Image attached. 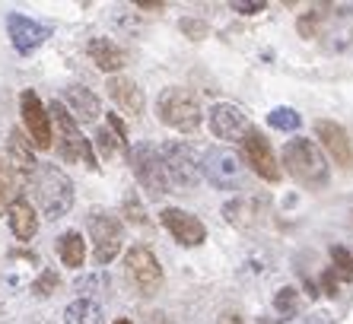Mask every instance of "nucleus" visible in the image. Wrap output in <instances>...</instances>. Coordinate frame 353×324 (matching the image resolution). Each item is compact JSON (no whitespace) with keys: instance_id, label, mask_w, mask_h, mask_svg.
I'll list each match as a JSON object with an SVG mask.
<instances>
[{"instance_id":"nucleus-12","label":"nucleus","mask_w":353,"mask_h":324,"mask_svg":"<svg viewBox=\"0 0 353 324\" xmlns=\"http://www.w3.org/2000/svg\"><path fill=\"white\" fill-rule=\"evenodd\" d=\"M207 121H210V134L216 140H242L252 130L248 114L242 112L232 102H216L210 112H207Z\"/></svg>"},{"instance_id":"nucleus-15","label":"nucleus","mask_w":353,"mask_h":324,"mask_svg":"<svg viewBox=\"0 0 353 324\" xmlns=\"http://www.w3.org/2000/svg\"><path fill=\"white\" fill-rule=\"evenodd\" d=\"M7 32H10V41H13V48H17L19 54H32L41 41L51 35V29L35 23V19H29V17H23V13H10Z\"/></svg>"},{"instance_id":"nucleus-1","label":"nucleus","mask_w":353,"mask_h":324,"mask_svg":"<svg viewBox=\"0 0 353 324\" xmlns=\"http://www.w3.org/2000/svg\"><path fill=\"white\" fill-rule=\"evenodd\" d=\"M283 165L303 188L319 191V188L328 185V159L321 156L319 143L309 137H296L283 146Z\"/></svg>"},{"instance_id":"nucleus-25","label":"nucleus","mask_w":353,"mask_h":324,"mask_svg":"<svg viewBox=\"0 0 353 324\" xmlns=\"http://www.w3.org/2000/svg\"><path fill=\"white\" fill-rule=\"evenodd\" d=\"M226 219H230L232 226H239V229H245V226H252L255 223V203L252 201H232V203H226Z\"/></svg>"},{"instance_id":"nucleus-16","label":"nucleus","mask_w":353,"mask_h":324,"mask_svg":"<svg viewBox=\"0 0 353 324\" xmlns=\"http://www.w3.org/2000/svg\"><path fill=\"white\" fill-rule=\"evenodd\" d=\"M64 108H70V118L77 124H92L102 118V105H99L96 92L86 90V86H67Z\"/></svg>"},{"instance_id":"nucleus-7","label":"nucleus","mask_w":353,"mask_h":324,"mask_svg":"<svg viewBox=\"0 0 353 324\" xmlns=\"http://www.w3.org/2000/svg\"><path fill=\"white\" fill-rule=\"evenodd\" d=\"M201 172L204 179L210 181L220 191H242L245 188V169H242V159L230 150H207L204 159H201Z\"/></svg>"},{"instance_id":"nucleus-40","label":"nucleus","mask_w":353,"mask_h":324,"mask_svg":"<svg viewBox=\"0 0 353 324\" xmlns=\"http://www.w3.org/2000/svg\"><path fill=\"white\" fill-rule=\"evenodd\" d=\"M3 210H7V207H3V201H0V216H3Z\"/></svg>"},{"instance_id":"nucleus-39","label":"nucleus","mask_w":353,"mask_h":324,"mask_svg":"<svg viewBox=\"0 0 353 324\" xmlns=\"http://www.w3.org/2000/svg\"><path fill=\"white\" fill-rule=\"evenodd\" d=\"M115 324H134V321H131V318H118Z\"/></svg>"},{"instance_id":"nucleus-13","label":"nucleus","mask_w":353,"mask_h":324,"mask_svg":"<svg viewBox=\"0 0 353 324\" xmlns=\"http://www.w3.org/2000/svg\"><path fill=\"white\" fill-rule=\"evenodd\" d=\"M159 219H163V226L169 229V235H172L179 245H185V248H194V245H201L207 239L204 223H201L194 213L181 210V207H165V210L159 213Z\"/></svg>"},{"instance_id":"nucleus-4","label":"nucleus","mask_w":353,"mask_h":324,"mask_svg":"<svg viewBox=\"0 0 353 324\" xmlns=\"http://www.w3.org/2000/svg\"><path fill=\"white\" fill-rule=\"evenodd\" d=\"M157 114L165 128L181 130V134H191V130L201 128V102L194 99V92L181 90V86H169V90L159 92L157 99Z\"/></svg>"},{"instance_id":"nucleus-27","label":"nucleus","mask_w":353,"mask_h":324,"mask_svg":"<svg viewBox=\"0 0 353 324\" xmlns=\"http://www.w3.org/2000/svg\"><path fill=\"white\" fill-rule=\"evenodd\" d=\"M296 308H299V292H296V286H283V290H277V296H274V312L283 318H293Z\"/></svg>"},{"instance_id":"nucleus-2","label":"nucleus","mask_w":353,"mask_h":324,"mask_svg":"<svg viewBox=\"0 0 353 324\" xmlns=\"http://www.w3.org/2000/svg\"><path fill=\"white\" fill-rule=\"evenodd\" d=\"M29 179H32V194L39 201L41 213L48 219L67 216V210L74 207V181L67 179L58 165H39Z\"/></svg>"},{"instance_id":"nucleus-31","label":"nucleus","mask_w":353,"mask_h":324,"mask_svg":"<svg viewBox=\"0 0 353 324\" xmlns=\"http://www.w3.org/2000/svg\"><path fill=\"white\" fill-rule=\"evenodd\" d=\"M58 286H61V276L54 274V270H41V276L32 283V292L39 296V299H45V296H51Z\"/></svg>"},{"instance_id":"nucleus-14","label":"nucleus","mask_w":353,"mask_h":324,"mask_svg":"<svg viewBox=\"0 0 353 324\" xmlns=\"http://www.w3.org/2000/svg\"><path fill=\"white\" fill-rule=\"evenodd\" d=\"M315 137L321 140V146L328 150V156L341 165V169H353V140L337 121L319 118L315 121Z\"/></svg>"},{"instance_id":"nucleus-21","label":"nucleus","mask_w":353,"mask_h":324,"mask_svg":"<svg viewBox=\"0 0 353 324\" xmlns=\"http://www.w3.org/2000/svg\"><path fill=\"white\" fill-rule=\"evenodd\" d=\"M328 17H331V3H315L296 19V32L303 39H321L325 35V26H328Z\"/></svg>"},{"instance_id":"nucleus-26","label":"nucleus","mask_w":353,"mask_h":324,"mask_svg":"<svg viewBox=\"0 0 353 324\" xmlns=\"http://www.w3.org/2000/svg\"><path fill=\"white\" fill-rule=\"evenodd\" d=\"M299 121H303V118H299V112H296V108H271V112H268V124H271L274 130H296L299 128Z\"/></svg>"},{"instance_id":"nucleus-20","label":"nucleus","mask_w":353,"mask_h":324,"mask_svg":"<svg viewBox=\"0 0 353 324\" xmlns=\"http://www.w3.org/2000/svg\"><path fill=\"white\" fill-rule=\"evenodd\" d=\"M90 54H92V64H96L99 70H105V73H115V70L124 67V51L108 39H92L90 41Z\"/></svg>"},{"instance_id":"nucleus-30","label":"nucleus","mask_w":353,"mask_h":324,"mask_svg":"<svg viewBox=\"0 0 353 324\" xmlns=\"http://www.w3.org/2000/svg\"><path fill=\"white\" fill-rule=\"evenodd\" d=\"M124 216H128V223H134V226H150L147 213H143V207H140L137 194H124Z\"/></svg>"},{"instance_id":"nucleus-35","label":"nucleus","mask_w":353,"mask_h":324,"mask_svg":"<svg viewBox=\"0 0 353 324\" xmlns=\"http://www.w3.org/2000/svg\"><path fill=\"white\" fill-rule=\"evenodd\" d=\"M337 280H341V276H337L331 267L321 270V290H325V296H331V299L337 296Z\"/></svg>"},{"instance_id":"nucleus-17","label":"nucleus","mask_w":353,"mask_h":324,"mask_svg":"<svg viewBox=\"0 0 353 324\" xmlns=\"http://www.w3.org/2000/svg\"><path fill=\"white\" fill-rule=\"evenodd\" d=\"M105 90H108L112 102H115L121 112H128V114H140V112H143V90H140L131 77H121V73L108 77Z\"/></svg>"},{"instance_id":"nucleus-8","label":"nucleus","mask_w":353,"mask_h":324,"mask_svg":"<svg viewBox=\"0 0 353 324\" xmlns=\"http://www.w3.org/2000/svg\"><path fill=\"white\" fill-rule=\"evenodd\" d=\"M124 270H128V280L140 296H157L163 290V267H159L157 254L150 252L147 245H134L128 258H124Z\"/></svg>"},{"instance_id":"nucleus-38","label":"nucleus","mask_w":353,"mask_h":324,"mask_svg":"<svg viewBox=\"0 0 353 324\" xmlns=\"http://www.w3.org/2000/svg\"><path fill=\"white\" fill-rule=\"evenodd\" d=\"M220 324H242V318H239L236 312H230V315H223V318H220Z\"/></svg>"},{"instance_id":"nucleus-23","label":"nucleus","mask_w":353,"mask_h":324,"mask_svg":"<svg viewBox=\"0 0 353 324\" xmlns=\"http://www.w3.org/2000/svg\"><path fill=\"white\" fill-rule=\"evenodd\" d=\"M64 324H99V308L90 299H77L67 305Z\"/></svg>"},{"instance_id":"nucleus-32","label":"nucleus","mask_w":353,"mask_h":324,"mask_svg":"<svg viewBox=\"0 0 353 324\" xmlns=\"http://www.w3.org/2000/svg\"><path fill=\"white\" fill-rule=\"evenodd\" d=\"M96 143H99V150H102L105 156H115L118 150H124V146L118 143V137H115V134H112L108 128H102V130L96 134Z\"/></svg>"},{"instance_id":"nucleus-19","label":"nucleus","mask_w":353,"mask_h":324,"mask_svg":"<svg viewBox=\"0 0 353 324\" xmlns=\"http://www.w3.org/2000/svg\"><path fill=\"white\" fill-rule=\"evenodd\" d=\"M7 216H10V229L17 235L19 242H29L35 232H39V216H35V207L29 201H13L7 207Z\"/></svg>"},{"instance_id":"nucleus-18","label":"nucleus","mask_w":353,"mask_h":324,"mask_svg":"<svg viewBox=\"0 0 353 324\" xmlns=\"http://www.w3.org/2000/svg\"><path fill=\"white\" fill-rule=\"evenodd\" d=\"M7 156H10V165H17V169L26 172V175H32V172L39 169L35 146L29 143V137H26L19 128L10 130V137H7Z\"/></svg>"},{"instance_id":"nucleus-29","label":"nucleus","mask_w":353,"mask_h":324,"mask_svg":"<svg viewBox=\"0 0 353 324\" xmlns=\"http://www.w3.org/2000/svg\"><path fill=\"white\" fill-rule=\"evenodd\" d=\"M179 29H181V35H185V39H191V41H201V39H207V35H210V26H207L204 19H194V17L179 19Z\"/></svg>"},{"instance_id":"nucleus-22","label":"nucleus","mask_w":353,"mask_h":324,"mask_svg":"<svg viewBox=\"0 0 353 324\" xmlns=\"http://www.w3.org/2000/svg\"><path fill=\"white\" fill-rule=\"evenodd\" d=\"M58 258H61V264L70 270L83 267V261H86V242H83L80 232L70 229V232L58 235Z\"/></svg>"},{"instance_id":"nucleus-36","label":"nucleus","mask_w":353,"mask_h":324,"mask_svg":"<svg viewBox=\"0 0 353 324\" xmlns=\"http://www.w3.org/2000/svg\"><path fill=\"white\" fill-rule=\"evenodd\" d=\"M143 324H175V321H172L169 315H165V312H159V308H157V312H150L147 321H143Z\"/></svg>"},{"instance_id":"nucleus-11","label":"nucleus","mask_w":353,"mask_h":324,"mask_svg":"<svg viewBox=\"0 0 353 324\" xmlns=\"http://www.w3.org/2000/svg\"><path fill=\"white\" fill-rule=\"evenodd\" d=\"M242 150H245V162L252 165V172H255L258 179L264 181H280V165H277V156H274L271 150V140L264 137L258 128H252L242 137Z\"/></svg>"},{"instance_id":"nucleus-10","label":"nucleus","mask_w":353,"mask_h":324,"mask_svg":"<svg viewBox=\"0 0 353 324\" xmlns=\"http://www.w3.org/2000/svg\"><path fill=\"white\" fill-rule=\"evenodd\" d=\"M90 239H92V254H96V261L99 264H108V261H115L118 252H121L124 229L115 216L96 213V216H90Z\"/></svg>"},{"instance_id":"nucleus-37","label":"nucleus","mask_w":353,"mask_h":324,"mask_svg":"<svg viewBox=\"0 0 353 324\" xmlns=\"http://www.w3.org/2000/svg\"><path fill=\"white\" fill-rule=\"evenodd\" d=\"M137 7L140 10H165V3H159V0H157V3H153V0H140Z\"/></svg>"},{"instance_id":"nucleus-34","label":"nucleus","mask_w":353,"mask_h":324,"mask_svg":"<svg viewBox=\"0 0 353 324\" xmlns=\"http://www.w3.org/2000/svg\"><path fill=\"white\" fill-rule=\"evenodd\" d=\"M232 10H236V13H242V17H255V13L268 10V3H264V0H236V3H232Z\"/></svg>"},{"instance_id":"nucleus-6","label":"nucleus","mask_w":353,"mask_h":324,"mask_svg":"<svg viewBox=\"0 0 353 324\" xmlns=\"http://www.w3.org/2000/svg\"><path fill=\"white\" fill-rule=\"evenodd\" d=\"M128 162H131V172L137 185L147 191L150 197H163L169 191V175L163 169V159L150 143H137L128 150Z\"/></svg>"},{"instance_id":"nucleus-33","label":"nucleus","mask_w":353,"mask_h":324,"mask_svg":"<svg viewBox=\"0 0 353 324\" xmlns=\"http://www.w3.org/2000/svg\"><path fill=\"white\" fill-rule=\"evenodd\" d=\"M105 118H108V130H112V134H115V137H118V143H121L124 150H131V146H128V128H124V121H121V118H118V112L105 114Z\"/></svg>"},{"instance_id":"nucleus-5","label":"nucleus","mask_w":353,"mask_h":324,"mask_svg":"<svg viewBox=\"0 0 353 324\" xmlns=\"http://www.w3.org/2000/svg\"><path fill=\"white\" fill-rule=\"evenodd\" d=\"M159 159H163V169L169 175V181H175L179 188L191 191L204 181V172H201V159L197 153L191 150L188 143L181 140H165L163 150H159Z\"/></svg>"},{"instance_id":"nucleus-9","label":"nucleus","mask_w":353,"mask_h":324,"mask_svg":"<svg viewBox=\"0 0 353 324\" xmlns=\"http://www.w3.org/2000/svg\"><path fill=\"white\" fill-rule=\"evenodd\" d=\"M19 108H23V121L29 130V143L35 150H51L54 146V128H51L48 105H41V99L35 90H26L19 96Z\"/></svg>"},{"instance_id":"nucleus-3","label":"nucleus","mask_w":353,"mask_h":324,"mask_svg":"<svg viewBox=\"0 0 353 324\" xmlns=\"http://www.w3.org/2000/svg\"><path fill=\"white\" fill-rule=\"evenodd\" d=\"M48 114H51V128L58 130V153L64 162H80L86 169H96V150L92 143L80 134V124L67 114L64 102H51L48 105Z\"/></svg>"},{"instance_id":"nucleus-28","label":"nucleus","mask_w":353,"mask_h":324,"mask_svg":"<svg viewBox=\"0 0 353 324\" xmlns=\"http://www.w3.org/2000/svg\"><path fill=\"white\" fill-rule=\"evenodd\" d=\"M331 270H334L341 280H353V254L347 252L344 245H334V248H331Z\"/></svg>"},{"instance_id":"nucleus-24","label":"nucleus","mask_w":353,"mask_h":324,"mask_svg":"<svg viewBox=\"0 0 353 324\" xmlns=\"http://www.w3.org/2000/svg\"><path fill=\"white\" fill-rule=\"evenodd\" d=\"M0 201H3V207H10L13 201H19L17 169H13L7 159H0Z\"/></svg>"}]
</instances>
